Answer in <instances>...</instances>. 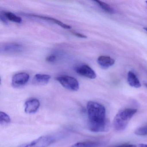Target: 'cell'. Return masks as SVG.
Wrapping results in <instances>:
<instances>
[{
	"label": "cell",
	"instance_id": "9a60e30c",
	"mask_svg": "<svg viewBox=\"0 0 147 147\" xmlns=\"http://www.w3.org/2000/svg\"><path fill=\"white\" fill-rule=\"evenodd\" d=\"M94 2H95L97 5H98L105 11L110 13H113V9L110 6V5L107 4L106 3H105L103 1H98V0L94 1Z\"/></svg>",
	"mask_w": 147,
	"mask_h": 147
},
{
	"label": "cell",
	"instance_id": "5b68a950",
	"mask_svg": "<svg viewBox=\"0 0 147 147\" xmlns=\"http://www.w3.org/2000/svg\"><path fill=\"white\" fill-rule=\"evenodd\" d=\"M30 75L26 73H19L16 74L12 79V85L15 88L25 86L29 81Z\"/></svg>",
	"mask_w": 147,
	"mask_h": 147
},
{
	"label": "cell",
	"instance_id": "3957f363",
	"mask_svg": "<svg viewBox=\"0 0 147 147\" xmlns=\"http://www.w3.org/2000/svg\"><path fill=\"white\" fill-rule=\"evenodd\" d=\"M56 139V138L53 136H42L30 143L23 144L19 147H48L54 143Z\"/></svg>",
	"mask_w": 147,
	"mask_h": 147
},
{
	"label": "cell",
	"instance_id": "9c48e42d",
	"mask_svg": "<svg viewBox=\"0 0 147 147\" xmlns=\"http://www.w3.org/2000/svg\"><path fill=\"white\" fill-rule=\"evenodd\" d=\"M99 65L104 69H107L114 65L115 61L114 59L107 56H100L97 60Z\"/></svg>",
	"mask_w": 147,
	"mask_h": 147
},
{
	"label": "cell",
	"instance_id": "ba28073f",
	"mask_svg": "<svg viewBox=\"0 0 147 147\" xmlns=\"http://www.w3.org/2000/svg\"><path fill=\"white\" fill-rule=\"evenodd\" d=\"M23 49L21 45L15 43H9L1 46V52L7 53H15L21 52Z\"/></svg>",
	"mask_w": 147,
	"mask_h": 147
},
{
	"label": "cell",
	"instance_id": "5bb4252c",
	"mask_svg": "<svg viewBox=\"0 0 147 147\" xmlns=\"http://www.w3.org/2000/svg\"><path fill=\"white\" fill-rule=\"evenodd\" d=\"M3 15L5 17L7 20H10L11 22L18 23V24H20L22 23V19L12 13L10 12H5L3 13Z\"/></svg>",
	"mask_w": 147,
	"mask_h": 147
},
{
	"label": "cell",
	"instance_id": "d4e9b609",
	"mask_svg": "<svg viewBox=\"0 0 147 147\" xmlns=\"http://www.w3.org/2000/svg\"><path fill=\"white\" fill-rule=\"evenodd\" d=\"M145 2H146V4H147V1H145Z\"/></svg>",
	"mask_w": 147,
	"mask_h": 147
},
{
	"label": "cell",
	"instance_id": "ffe728a7",
	"mask_svg": "<svg viewBox=\"0 0 147 147\" xmlns=\"http://www.w3.org/2000/svg\"><path fill=\"white\" fill-rule=\"evenodd\" d=\"M71 33L73 35L77 37L83 38H87L86 36H85V35L80 33H79V32H76L71 31Z\"/></svg>",
	"mask_w": 147,
	"mask_h": 147
},
{
	"label": "cell",
	"instance_id": "52a82bcc",
	"mask_svg": "<svg viewBox=\"0 0 147 147\" xmlns=\"http://www.w3.org/2000/svg\"><path fill=\"white\" fill-rule=\"evenodd\" d=\"M40 105V101L37 99H30L25 103V112L28 114L35 113L39 109Z\"/></svg>",
	"mask_w": 147,
	"mask_h": 147
},
{
	"label": "cell",
	"instance_id": "7402d4cb",
	"mask_svg": "<svg viewBox=\"0 0 147 147\" xmlns=\"http://www.w3.org/2000/svg\"><path fill=\"white\" fill-rule=\"evenodd\" d=\"M138 147H147V144H140L138 145Z\"/></svg>",
	"mask_w": 147,
	"mask_h": 147
},
{
	"label": "cell",
	"instance_id": "603a6c76",
	"mask_svg": "<svg viewBox=\"0 0 147 147\" xmlns=\"http://www.w3.org/2000/svg\"><path fill=\"white\" fill-rule=\"evenodd\" d=\"M144 29L146 32H147V27H144Z\"/></svg>",
	"mask_w": 147,
	"mask_h": 147
},
{
	"label": "cell",
	"instance_id": "6da1fadb",
	"mask_svg": "<svg viewBox=\"0 0 147 147\" xmlns=\"http://www.w3.org/2000/svg\"><path fill=\"white\" fill-rule=\"evenodd\" d=\"M87 111L89 130L94 132L105 131L107 120L105 106L98 102L88 101L87 105Z\"/></svg>",
	"mask_w": 147,
	"mask_h": 147
},
{
	"label": "cell",
	"instance_id": "7c38bea8",
	"mask_svg": "<svg viewBox=\"0 0 147 147\" xmlns=\"http://www.w3.org/2000/svg\"><path fill=\"white\" fill-rule=\"evenodd\" d=\"M127 82L130 86L135 88H139L142 86L137 76L131 71L128 72L127 74Z\"/></svg>",
	"mask_w": 147,
	"mask_h": 147
},
{
	"label": "cell",
	"instance_id": "2e32d148",
	"mask_svg": "<svg viewBox=\"0 0 147 147\" xmlns=\"http://www.w3.org/2000/svg\"><path fill=\"white\" fill-rule=\"evenodd\" d=\"M11 122V118L9 115L4 112H0V123L1 125H7Z\"/></svg>",
	"mask_w": 147,
	"mask_h": 147
},
{
	"label": "cell",
	"instance_id": "4fadbf2b",
	"mask_svg": "<svg viewBox=\"0 0 147 147\" xmlns=\"http://www.w3.org/2000/svg\"><path fill=\"white\" fill-rule=\"evenodd\" d=\"M100 144V143L98 142L87 141L76 143L70 147H99Z\"/></svg>",
	"mask_w": 147,
	"mask_h": 147
},
{
	"label": "cell",
	"instance_id": "d6986e66",
	"mask_svg": "<svg viewBox=\"0 0 147 147\" xmlns=\"http://www.w3.org/2000/svg\"><path fill=\"white\" fill-rule=\"evenodd\" d=\"M109 147H137L135 144H132L125 143L123 144H119V145L113 146Z\"/></svg>",
	"mask_w": 147,
	"mask_h": 147
},
{
	"label": "cell",
	"instance_id": "e0dca14e",
	"mask_svg": "<svg viewBox=\"0 0 147 147\" xmlns=\"http://www.w3.org/2000/svg\"><path fill=\"white\" fill-rule=\"evenodd\" d=\"M135 133L137 136H147V124L146 125L137 129L135 131Z\"/></svg>",
	"mask_w": 147,
	"mask_h": 147
},
{
	"label": "cell",
	"instance_id": "8fae6325",
	"mask_svg": "<svg viewBox=\"0 0 147 147\" xmlns=\"http://www.w3.org/2000/svg\"><path fill=\"white\" fill-rule=\"evenodd\" d=\"M31 16L35 17V18H38L41 19L52 22L54 24H56L61 26L62 28H64L65 29L69 30V29H70L71 28V26H70L64 24V23L62 22L61 21H60V20H58L54 18L46 17V16H41V15H35V14L31 15Z\"/></svg>",
	"mask_w": 147,
	"mask_h": 147
},
{
	"label": "cell",
	"instance_id": "ac0fdd59",
	"mask_svg": "<svg viewBox=\"0 0 147 147\" xmlns=\"http://www.w3.org/2000/svg\"><path fill=\"white\" fill-rule=\"evenodd\" d=\"M57 57L55 55H50L48 56L46 58V61L48 62L53 63L55 62L56 61Z\"/></svg>",
	"mask_w": 147,
	"mask_h": 147
},
{
	"label": "cell",
	"instance_id": "cb8c5ba5",
	"mask_svg": "<svg viewBox=\"0 0 147 147\" xmlns=\"http://www.w3.org/2000/svg\"><path fill=\"white\" fill-rule=\"evenodd\" d=\"M145 86L146 87V88H147V84H145Z\"/></svg>",
	"mask_w": 147,
	"mask_h": 147
},
{
	"label": "cell",
	"instance_id": "7a4b0ae2",
	"mask_svg": "<svg viewBox=\"0 0 147 147\" xmlns=\"http://www.w3.org/2000/svg\"><path fill=\"white\" fill-rule=\"evenodd\" d=\"M137 112V110L133 108H126L120 110L113 119V127L114 129L117 131L124 130Z\"/></svg>",
	"mask_w": 147,
	"mask_h": 147
},
{
	"label": "cell",
	"instance_id": "44dd1931",
	"mask_svg": "<svg viewBox=\"0 0 147 147\" xmlns=\"http://www.w3.org/2000/svg\"><path fill=\"white\" fill-rule=\"evenodd\" d=\"M1 20L4 24H7V20L6 18L4 16V15L1 14Z\"/></svg>",
	"mask_w": 147,
	"mask_h": 147
},
{
	"label": "cell",
	"instance_id": "30bf717a",
	"mask_svg": "<svg viewBox=\"0 0 147 147\" xmlns=\"http://www.w3.org/2000/svg\"><path fill=\"white\" fill-rule=\"evenodd\" d=\"M51 78V77L49 75L37 74L34 76L32 82L35 85H45L49 83Z\"/></svg>",
	"mask_w": 147,
	"mask_h": 147
},
{
	"label": "cell",
	"instance_id": "8992f818",
	"mask_svg": "<svg viewBox=\"0 0 147 147\" xmlns=\"http://www.w3.org/2000/svg\"><path fill=\"white\" fill-rule=\"evenodd\" d=\"M75 71L78 74L91 79H94L96 77V74L94 70L86 64L77 66L75 68Z\"/></svg>",
	"mask_w": 147,
	"mask_h": 147
},
{
	"label": "cell",
	"instance_id": "277c9868",
	"mask_svg": "<svg viewBox=\"0 0 147 147\" xmlns=\"http://www.w3.org/2000/svg\"><path fill=\"white\" fill-rule=\"evenodd\" d=\"M56 79L63 87L68 90L71 91H77L79 90V82L74 77L63 75L58 76Z\"/></svg>",
	"mask_w": 147,
	"mask_h": 147
}]
</instances>
